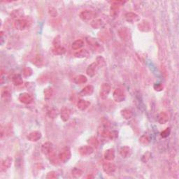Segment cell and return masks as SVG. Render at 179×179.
Returning <instances> with one entry per match:
<instances>
[{
  "label": "cell",
  "instance_id": "6da1fadb",
  "mask_svg": "<svg viewBox=\"0 0 179 179\" xmlns=\"http://www.w3.org/2000/svg\"><path fill=\"white\" fill-rule=\"evenodd\" d=\"M85 40L91 49L95 53H100L104 51V48L98 41H97L96 39L93 38L91 36H87L85 38Z\"/></svg>",
  "mask_w": 179,
  "mask_h": 179
},
{
  "label": "cell",
  "instance_id": "7a4b0ae2",
  "mask_svg": "<svg viewBox=\"0 0 179 179\" xmlns=\"http://www.w3.org/2000/svg\"><path fill=\"white\" fill-rule=\"evenodd\" d=\"M125 2L123 1H114L111 2V5L110 8V15L111 18H116L118 16L120 13V6L123 5Z\"/></svg>",
  "mask_w": 179,
  "mask_h": 179
},
{
  "label": "cell",
  "instance_id": "3957f363",
  "mask_svg": "<svg viewBox=\"0 0 179 179\" xmlns=\"http://www.w3.org/2000/svg\"><path fill=\"white\" fill-rule=\"evenodd\" d=\"M71 157V150L69 147H64L62 148L60 151L59 155H58V159L60 162L62 163H67Z\"/></svg>",
  "mask_w": 179,
  "mask_h": 179
},
{
  "label": "cell",
  "instance_id": "277c9868",
  "mask_svg": "<svg viewBox=\"0 0 179 179\" xmlns=\"http://www.w3.org/2000/svg\"><path fill=\"white\" fill-rule=\"evenodd\" d=\"M97 16V13L92 10H84L81 11L79 14V17L83 21H91L95 19Z\"/></svg>",
  "mask_w": 179,
  "mask_h": 179
},
{
  "label": "cell",
  "instance_id": "5b68a950",
  "mask_svg": "<svg viewBox=\"0 0 179 179\" xmlns=\"http://www.w3.org/2000/svg\"><path fill=\"white\" fill-rule=\"evenodd\" d=\"M102 169H103L104 173L108 176H111L115 172L116 166L115 164L112 163V162H108V161L104 162L103 165H102Z\"/></svg>",
  "mask_w": 179,
  "mask_h": 179
},
{
  "label": "cell",
  "instance_id": "8992f818",
  "mask_svg": "<svg viewBox=\"0 0 179 179\" xmlns=\"http://www.w3.org/2000/svg\"><path fill=\"white\" fill-rule=\"evenodd\" d=\"M111 85L108 83H104L102 85L100 88V91H99V96H100L101 99H106L107 98L111 92Z\"/></svg>",
  "mask_w": 179,
  "mask_h": 179
},
{
  "label": "cell",
  "instance_id": "52a82bcc",
  "mask_svg": "<svg viewBox=\"0 0 179 179\" xmlns=\"http://www.w3.org/2000/svg\"><path fill=\"white\" fill-rule=\"evenodd\" d=\"M113 99L115 102L120 103L125 99V94L124 90L121 88H116L113 94Z\"/></svg>",
  "mask_w": 179,
  "mask_h": 179
},
{
  "label": "cell",
  "instance_id": "ba28073f",
  "mask_svg": "<svg viewBox=\"0 0 179 179\" xmlns=\"http://www.w3.org/2000/svg\"><path fill=\"white\" fill-rule=\"evenodd\" d=\"M13 25H14L16 29L19 30V31H23L28 27V21L25 19H22V18H18L15 20Z\"/></svg>",
  "mask_w": 179,
  "mask_h": 179
},
{
  "label": "cell",
  "instance_id": "9c48e42d",
  "mask_svg": "<svg viewBox=\"0 0 179 179\" xmlns=\"http://www.w3.org/2000/svg\"><path fill=\"white\" fill-rule=\"evenodd\" d=\"M11 88L8 86H5L2 89L1 92V97L2 100L5 102H10L11 99Z\"/></svg>",
  "mask_w": 179,
  "mask_h": 179
},
{
  "label": "cell",
  "instance_id": "30bf717a",
  "mask_svg": "<svg viewBox=\"0 0 179 179\" xmlns=\"http://www.w3.org/2000/svg\"><path fill=\"white\" fill-rule=\"evenodd\" d=\"M94 150L95 149L92 147V146L87 145V146H83L79 148L78 153L81 155L85 157V156H89V155H92V153H94Z\"/></svg>",
  "mask_w": 179,
  "mask_h": 179
},
{
  "label": "cell",
  "instance_id": "8fae6325",
  "mask_svg": "<svg viewBox=\"0 0 179 179\" xmlns=\"http://www.w3.org/2000/svg\"><path fill=\"white\" fill-rule=\"evenodd\" d=\"M18 100L24 104H30L33 102L34 99L31 95L27 93V92H23L19 95Z\"/></svg>",
  "mask_w": 179,
  "mask_h": 179
},
{
  "label": "cell",
  "instance_id": "7c38bea8",
  "mask_svg": "<svg viewBox=\"0 0 179 179\" xmlns=\"http://www.w3.org/2000/svg\"><path fill=\"white\" fill-rule=\"evenodd\" d=\"M13 162V159L11 157H7L2 160L0 166L1 172H5L10 168Z\"/></svg>",
  "mask_w": 179,
  "mask_h": 179
},
{
  "label": "cell",
  "instance_id": "4fadbf2b",
  "mask_svg": "<svg viewBox=\"0 0 179 179\" xmlns=\"http://www.w3.org/2000/svg\"><path fill=\"white\" fill-rule=\"evenodd\" d=\"M99 67L98 65L97 64L96 62H93V63L90 64L89 66L87 67V69H86V74L88 76L90 77H94V76L96 75L97 73V71H98Z\"/></svg>",
  "mask_w": 179,
  "mask_h": 179
},
{
  "label": "cell",
  "instance_id": "5bb4252c",
  "mask_svg": "<svg viewBox=\"0 0 179 179\" xmlns=\"http://www.w3.org/2000/svg\"><path fill=\"white\" fill-rule=\"evenodd\" d=\"M53 151H54L53 145L50 141H46V142L43 143L42 146H41V152H42L43 155H46V156H48Z\"/></svg>",
  "mask_w": 179,
  "mask_h": 179
},
{
  "label": "cell",
  "instance_id": "9a60e30c",
  "mask_svg": "<svg viewBox=\"0 0 179 179\" xmlns=\"http://www.w3.org/2000/svg\"><path fill=\"white\" fill-rule=\"evenodd\" d=\"M42 137V134L41 132L39 131H34L30 132V133L27 135V139L29 141L31 142H37L39 139H41Z\"/></svg>",
  "mask_w": 179,
  "mask_h": 179
},
{
  "label": "cell",
  "instance_id": "2e32d148",
  "mask_svg": "<svg viewBox=\"0 0 179 179\" xmlns=\"http://www.w3.org/2000/svg\"><path fill=\"white\" fill-rule=\"evenodd\" d=\"M125 20L127 22L129 23H134L137 22L140 20V17L138 14L133 12H128L125 15Z\"/></svg>",
  "mask_w": 179,
  "mask_h": 179
},
{
  "label": "cell",
  "instance_id": "e0dca14e",
  "mask_svg": "<svg viewBox=\"0 0 179 179\" xmlns=\"http://www.w3.org/2000/svg\"><path fill=\"white\" fill-rule=\"evenodd\" d=\"M71 110L67 107H64L60 111V117L63 122H67L71 116Z\"/></svg>",
  "mask_w": 179,
  "mask_h": 179
},
{
  "label": "cell",
  "instance_id": "ac0fdd59",
  "mask_svg": "<svg viewBox=\"0 0 179 179\" xmlns=\"http://www.w3.org/2000/svg\"><path fill=\"white\" fill-rule=\"evenodd\" d=\"M115 157V152L113 148H109L104 152V158L106 161H113Z\"/></svg>",
  "mask_w": 179,
  "mask_h": 179
},
{
  "label": "cell",
  "instance_id": "d6986e66",
  "mask_svg": "<svg viewBox=\"0 0 179 179\" xmlns=\"http://www.w3.org/2000/svg\"><path fill=\"white\" fill-rule=\"evenodd\" d=\"M132 154V151L129 146H122L120 149V155L122 158H128Z\"/></svg>",
  "mask_w": 179,
  "mask_h": 179
},
{
  "label": "cell",
  "instance_id": "ffe728a7",
  "mask_svg": "<svg viewBox=\"0 0 179 179\" xmlns=\"http://www.w3.org/2000/svg\"><path fill=\"white\" fill-rule=\"evenodd\" d=\"M138 28L141 32H149L151 29V25L150 22L147 21V20H143V21L139 23Z\"/></svg>",
  "mask_w": 179,
  "mask_h": 179
},
{
  "label": "cell",
  "instance_id": "44dd1931",
  "mask_svg": "<svg viewBox=\"0 0 179 179\" xmlns=\"http://www.w3.org/2000/svg\"><path fill=\"white\" fill-rule=\"evenodd\" d=\"M94 92V87L91 85H87L84 87L81 90L80 94L82 96H90L93 94Z\"/></svg>",
  "mask_w": 179,
  "mask_h": 179
},
{
  "label": "cell",
  "instance_id": "7402d4cb",
  "mask_svg": "<svg viewBox=\"0 0 179 179\" xmlns=\"http://www.w3.org/2000/svg\"><path fill=\"white\" fill-rule=\"evenodd\" d=\"M74 55L76 58H88L90 56V53L86 49H80L76 50V52L74 53Z\"/></svg>",
  "mask_w": 179,
  "mask_h": 179
},
{
  "label": "cell",
  "instance_id": "603a6c76",
  "mask_svg": "<svg viewBox=\"0 0 179 179\" xmlns=\"http://www.w3.org/2000/svg\"><path fill=\"white\" fill-rule=\"evenodd\" d=\"M90 26H91L92 28L94 29H101L102 27L104 26V23L103 20L102 19H99V18H95V19L92 20L90 22Z\"/></svg>",
  "mask_w": 179,
  "mask_h": 179
},
{
  "label": "cell",
  "instance_id": "cb8c5ba5",
  "mask_svg": "<svg viewBox=\"0 0 179 179\" xmlns=\"http://www.w3.org/2000/svg\"><path fill=\"white\" fill-rule=\"evenodd\" d=\"M90 106V102L89 101L84 100V99H80L77 103V108L80 111H85L86 109L89 108Z\"/></svg>",
  "mask_w": 179,
  "mask_h": 179
},
{
  "label": "cell",
  "instance_id": "d4e9b609",
  "mask_svg": "<svg viewBox=\"0 0 179 179\" xmlns=\"http://www.w3.org/2000/svg\"><path fill=\"white\" fill-rule=\"evenodd\" d=\"M169 115L166 112H160L157 115V121L160 124L164 125L168 122Z\"/></svg>",
  "mask_w": 179,
  "mask_h": 179
},
{
  "label": "cell",
  "instance_id": "484cf974",
  "mask_svg": "<svg viewBox=\"0 0 179 179\" xmlns=\"http://www.w3.org/2000/svg\"><path fill=\"white\" fill-rule=\"evenodd\" d=\"M32 63L36 67H41L43 65V59L41 55H36L32 59Z\"/></svg>",
  "mask_w": 179,
  "mask_h": 179
},
{
  "label": "cell",
  "instance_id": "4316f807",
  "mask_svg": "<svg viewBox=\"0 0 179 179\" xmlns=\"http://www.w3.org/2000/svg\"><path fill=\"white\" fill-rule=\"evenodd\" d=\"M118 34H119L120 37L122 40L127 41L129 39V31L126 28V27H122V28L120 29L119 30V32H118Z\"/></svg>",
  "mask_w": 179,
  "mask_h": 179
},
{
  "label": "cell",
  "instance_id": "83f0119b",
  "mask_svg": "<svg viewBox=\"0 0 179 179\" xmlns=\"http://www.w3.org/2000/svg\"><path fill=\"white\" fill-rule=\"evenodd\" d=\"M88 81V78L84 75H78L75 76L73 79V82L75 83V84L77 85H81L84 84Z\"/></svg>",
  "mask_w": 179,
  "mask_h": 179
},
{
  "label": "cell",
  "instance_id": "f1b7e54d",
  "mask_svg": "<svg viewBox=\"0 0 179 179\" xmlns=\"http://www.w3.org/2000/svg\"><path fill=\"white\" fill-rule=\"evenodd\" d=\"M120 113H121L122 117L125 120L131 119V118L133 117V115H134L132 111L129 108L122 109V110L121 111V112H120Z\"/></svg>",
  "mask_w": 179,
  "mask_h": 179
},
{
  "label": "cell",
  "instance_id": "f546056e",
  "mask_svg": "<svg viewBox=\"0 0 179 179\" xmlns=\"http://www.w3.org/2000/svg\"><path fill=\"white\" fill-rule=\"evenodd\" d=\"M11 81H12L13 84L17 86L21 85L23 83V79L20 74H14L11 76Z\"/></svg>",
  "mask_w": 179,
  "mask_h": 179
},
{
  "label": "cell",
  "instance_id": "4dcf8cb0",
  "mask_svg": "<svg viewBox=\"0 0 179 179\" xmlns=\"http://www.w3.org/2000/svg\"><path fill=\"white\" fill-rule=\"evenodd\" d=\"M83 46H84V41L82 39H77L71 44V48L74 50H80Z\"/></svg>",
  "mask_w": 179,
  "mask_h": 179
},
{
  "label": "cell",
  "instance_id": "1f68e13d",
  "mask_svg": "<svg viewBox=\"0 0 179 179\" xmlns=\"http://www.w3.org/2000/svg\"><path fill=\"white\" fill-rule=\"evenodd\" d=\"M88 145L92 146V148H97L99 146V141L98 139H97V137L95 136H92L88 140Z\"/></svg>",
  "mask_w": 179,
  "mask_h": 179
},
{
  "label": "cell",
  "instance_id": "d6a6232c",
  "mask_svg": "<svg viewBox=\"0 0 179 179\" xmlns=\"http://www.w3.org/2000/svg\"><path fill=\"white\" fill-rule=\"evenodd\" d=\"M44 99L46 100H49L53 95V88L52 87L46 88L43 91Z\"/></svg>",
  "mask_w": 179,
  "mask_h": 179
},
{
  "label": "cell",
  "instance_id": "836d02e7",
  "mask_svg": "<svg viewBox=\"0 0 179 179\" xmlns=\"http://www.w3.org/2000/svg\"><path fill=\"white\" fill-rule=\"evenodd\" d=\"M66 48L63 46H60L58 48H53L52 50V53L55 55H62L66 53Z\"/></svg>",
  "mask_w": 179,
  "mask_h": 179
},
{
  "label": "cell",
  "instance_id": "e575fe53",
  "mask_svg": "<svg viewBox=\"0 0 179 179\" xmlns=\"http://www.w3.org/2000/svg\"><path fill=\"white\" fill-rule=\"evenodd\" d=\"M83 171L81 170V169L77 168V167H74V168L71 170V175L74 178H80L81 176L83 175Z\"/></svg>",
  "mask_w": 179,
  "mask_h": 179
},
{
  "label": "cell",
  "instance_id": "d590c367",
  "mask_svg": "<svg viewBox=\"0 0 179 179\" xmlns=\"http://www.w3.org/2000/svg\"><path fill=\"white\" fill-rule=\"evenodd\" d=\"M97 64L98 65L99 67H104L106 65V61L104 58L99 55V56H97L96 58V62Z\"/></svg>",
  "mask_w": 179,
  "mask_h": 179
},
{
  "label": "cell",
  "instance_id": "8d00e7d4",
  "mask_svg": "<svg viewBox=\"0 0 179 179\" xmlns=\"http://www.w3.org/2000/svg\"><path fill=\"white\" fill-rule=\"evenodd\" d=\"M98 37H99V40L100 41H106L109 39L110 36H109V34L106 31H102L99 33Z\"/></svg>",
  "mask_w": 179,
  "mask_h": 179
},
{
  "label": "cell",
  "instance_id": "74e56055",
  "mask_svg": "<svg viewBox=\"0 0 179 179\" xmlns=\"http://www.w3.org/2000/svg\"><path fill=\"white\" fill-rule=\"evenodd\" d=\"M150 141V140L149 136H148V135H146V134L142 135L140 138H139V143L142 144L143 146H147L148 144H149Z\"/></svg>",
  "mask_w": 179,
  "mask_h": 179
},
{
  "label": "cell",
  "instance_id": "f35d334b",
  "mask_svg": "<svg viewBox=\"0 0 179 179\" xmlns=\"http://www.w3.org/2000/svg\"><path fill=\"white\" fill-rule=\"evenodd\" d=\"M22 75L24 76V77H26V78L31 76L32 75V74H33V71H32V69L28 67H25L24 68L22 69Z\"/></svg>",
  "mask_w": 179,
  "mask_h": 179
},
{
  "label": "cell",
  "instance_id": "ab89813d",
  "mask_svg": "<svg viewBox=\"0 0 179 179\" xmlns=\"http://www.w3.org/2000/svg\"><path fill=\"white\" fill-rule=\"evenodd\" d=\"M47 115H48V117L51 118V119H54V118H56L58 115V112H57V109H55L54 108H50L49 110L48 111Z\"/></svg>",
  "mask_w": 179,
  "mask_h": 179
},
{
  "label": "cell",
  "instance_id": "60d3db41",
  "mask_svg": "<svg viewBox=\"0 0 179 179\" xmlns=\"http://www.w3.org/2000/svg\"><path fill=\"white\" fill-rule=\"evenodd\" d=\"M22 13L23 11L22 9H17V10H13L12 12H11V16L13 18H17V19H18V18H20V16L22 15Z\"/></svg>",
  "mask_w": 179,
  "mask_h": 179
},
{
  "label": "cell",
  "instance_id": "b9f144b4",
  "mask_svg": "<svg viewBox=\"0 0 179 179\" xmlns=\"http://www.w3.org/2000/svg\"><path fill=\"white\" fill-rule=\"evenodd\" d=\"M53 48H58L61 46V37L60 35L56 36L53 41Z\"/></svg>",
  "mask_w": 179,
  "mask_h": 179
},
{
  "label": "cell",
  "instance_id": "7bdbcfd3",
  "mask_svg": "<svg viewBox=\"0 0 179 179\" xmlns=\"http://www.w3.org/2000/svg\"><path fill=\"white\" fill-rule=\"evenodd\" d=\"M48 14H49L51 17L55 18L58 15L57 11L54 7H53V6H49V7L48 8Z\"/></svg>",
  "mask_w": 179,
  "mask_h": 179
},
{
  "label": "cell",
  "instance_id": "ee69618b",
  "mask_svg": "<svg viewBox=\"0 0 179 179\" xmlns=\"http://www.w3.org/2000/svg\"><path fill=\"white\" fill-rule=\"evenodd\" d=\"M170 134H171V128L170 127H167V129H165L161 132V133H160V136H161L162 138L165 139V138H167V137L170 135Z\"/></svg>",
  "mask_w": 179,
  "mask_h": 179
},
{
  "label": "cell",
  "instance_id": "f6af8a7d",
  "mask_svg": "<svg viewBox=\"0 0 179 179\" xmlns=\"http://www.w3.org/2000/svg\"><path fill=\"white\" fill-rule=\"evenodd\" d=\"M118 136V132L117 131H110V133H109L108 139H111V140H114L116 139Z\"/></svg>",
  "mask_w": 179,
  "mask_h": 179
},
{
  "label": "cell",
  "instance_id": "bcb514c9",
  "mask_svg": "<svg viewBox=\"0 0 179 179\" xmlns=\"http://www.w3.org/2000/svg\"><path fill=\"white\" fill-rule=\"evenodd\" d=\"M57 177V173L54 171H50L48 172L47 174V175H46V178L47 179H55Z\"/></svg>",
  "mask_w": 179,
  "mask_h": 179
},
{
  "label": "cell",
  "instance_id": "7dc6e473",
  "mask_svg": "<svg viewBox=\"0 0 179 179\" xmlns=\"http://www.w3.org/2000/svg\"><path fill=\"white\" fill-rule=\"evenodd\" d=\"M153 88L155 91L157 92H161L164 89V85L162 84V83H155V84L153 85Z\"/></svg>",
  "mask_w": 179,
  "mask_h": 179
},
{
  "label": "cell",
  "instance_id": "c3c4849f",
  "mask_svg": "<svg viewBox=\"0 0 179 179\" xmlns=\"http://www.w3.org/2000/svg\"><path fill=\"white\" fill-rule=\"evenodd\" d=\"M150 156H151L150 153H149V152L146 153L145 154H144L142 156V158H141V161H142L143 163H146V162H147L148 160H150Z\"/></svg>",
  "mask_w": 179,
  "mask_h": 179
},
{
  "label": "cell",
  "instance_id": "681fc988",
  "mask_svg": "<svg viewBox=\"0 0 179 179\" xmlns=\"http://www.w3.org/2000/svg\"><path fill=\"white\" fill-rule=\"evenodd\" d=\"M0 34H1V45H3L4 41H5V40H4V32L3 31H1V32H0Z\"/></svg>",
  "mask_w": 179,
  "mask_h": 179
}]
</instances>
